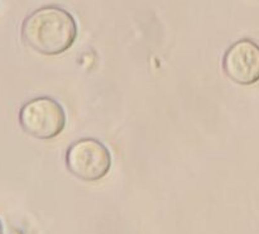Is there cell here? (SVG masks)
<instances>
[{"label": "cell", "instance_id": "6da1fadb", "mask_svg": "<svg viewBox=\"0 0 259 234\" xmlns=\"http://www.w3.org/2000/svg\"><path fill=\"white\" fill-rule=\"evenodd\" d=\"M77 32L72 14L56 5H46L32 12L20 27L24 45L45 56H57L70 50Z\"/></svg>", "mask_w": 259, "mask_h": 234}, {"label": "cell", "instance_id": "7a4b0ae2", "mask_svg": "<svg viewBox=\"0 0 259 234\" xmlns=\"http://www.w3.org/2000/svg\"><path fill=\"white\" fill-rule=\"evenodd\" d=\"M19 124L28 136L40 141L53 139L66 127L63 106L51 96H38L23 104L19 110Z\"/></svg>", "mask_w": 259, "mask_h": 234}, {"label": "cell", "instance_id": "3957f363", "mask_svg": "<svg viewBox=\"0 0 259 234\" xmlns=\"http://www.w3.org/2000/svg\"><path fill=\"white\" fill-rule=\"evenodd\" d=\"M65 161L68 171L85 182L104 179L113 165L109 148L96 138H81L70 144Z\"/></svg>", "mask_w": 259, "mask_h": 234}, {"label": "cell", "instance_id": "277c9868", "mask_svg": "<svg viewBox=\"0 0 259 234\" xmlns=\"http://www.w3.org/2000/svg\"><path fill=\"white\" fill-rule=\"evenodd\" d=\"M225 75L242 86H250L259 81V45L254 41L240 40L233 43L223 57Z\"/></svg>", "mask_w": 259, "mask_h": 234}, {"label": "cell", "instance_id": "5b68a950", "mask_svg": "<svg viewBox=\"0 0 259 234\" xmlns=\"http://www.w3.org/2000/svg\"><path fill=\"white\" fill-rule=\"evenodd\" d=\"M0 234H4V228H3L2 220H0Z\"/></svg>", "mask_w": 259, "mask_h": 234}]
</instances>
